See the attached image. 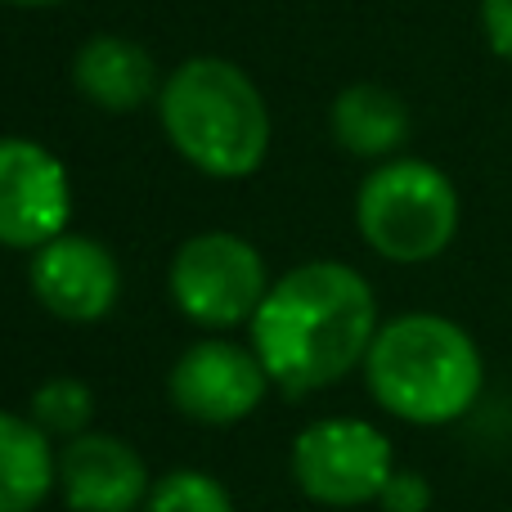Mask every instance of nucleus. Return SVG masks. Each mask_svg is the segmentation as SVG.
Wrapping results in <instances>:
<instances>
[{
    "instance_id": "nucleus-4",
    "label": "nucleus",
    "mask_w": 512,
    "mask_h": 512,
    "mask_svg": "<svg viewBox=\"0 0 512 512\" xmlns=\"http://www.w3.org/2000/svg\"><path fill=\"white\" fill-rule=\"evenodd\" d=\"M355 221L378 256L396 265H423L459 234V189L423 158H387L360 185Z\"/></svg>"
},
{
    "instance_id": "nucleus-13",
    "label": "nucleus",
    "mask_w": 512,
    "mask_h": 512,
    "mask_svg": "<svg viewBox=\"0 0 512 512\" xmlns=\"http://www.w3.org/2000/svg\"><path fill=\"white\" fill-rule=\"evenodd\" d=\"M59 486V454L36 423L0 409V512H32Z\"/></svg>"
},
{
    "instance_id": "nucleus-14",
    "label": "nucleus",
    "mask_w": 512,
    "mask_h": 512,
    "mask_svg": "<svg viewBox=\"0 0 512 512\" xmlns=\"http://www.w3.org/2000/svg\"><path fill=\"white\" fill-rule=\"evenodd\" d=\"M90 418H95V391L86 387L81 378H50L45 387H36L32 396V423L41 427L45 436H86Z\"/></svg>"
},
{
    "instance_id": "nucleus-11",
    "label": "nucleus",
    "mask_w": 512,
    "mask_h": 512,
    "mask_svg": "<svg viewBox=\"0 0 512 512\" xmlns=\"http://www.w3.org/2000/svg\"><path fill=\"white\" fill-rule=\"evenodd\" d=\"M72 81L86 95V104L104 108V113H131L144 99L162 95L158 86V63L131 36H90L72 59Z\"/></svg>"
},
{
    "instance_id": "nucleus-9",
    "label": "nucleus",
    "mask_w": 512,
    "mask_h": 512,
    "mask_svg": "<svg viewBox=\"0 0 512 512\" xmlns=\"http://www.w3.org/2000/svg\"><path fill=\"white\" fill-rule=\"evenodd\" d=\"M27 283L54 319L95 324L117 306L122 270H117L113 252L104 243L86 239V234H59V239L32 252Z\"/></svg>"
},
{
    "instance_id": "nucleus-3",
    "label": "nucleus",
    "mask_w": 512,
    "mask_h": 512,
    "mask_svg": "<svg viewBox=\"0 0 512 512\" xmlns=\"http://www.w3.org/2000/svg\"><path fill=\"white\" fill-rule=\"evenodd\" d=\"M158 117L185 162L216 180L252 176L270 153V108L230 59H189L162 81Z\"/></svg>"
},
{
    "instance_id": "nucleus-16",
    "label": "nucleus",
    "mask_w": 512,
    "mask_h": 512,
    "mask_svg": "<svg viewBox=\"0 0 512 512\" xmlns=\"http://www.w3.org/2000/svg\"><path fill=\"white\" fill-rule=\"evenodd\" d=\"M382 512H427L432 508V486L418 472H391V481L378 495Z\"/></svg>"
},
{
    "instance_id": "nucleus-15",
    "label": "nucleus",
    "mask_w": 512,
    "mask_h": 512,
    "mask_svg": "<svg viewBox=\"0 0 512 512\" xmlns=\"http://www.w3.org/2000/svg\"><path fill=\"white\" fill-rule=\"evenodd\" d=\"M144 512H234L230 490L216 477L198 468H176L162 481H153L149 499H144Z\"/></svg>"
},
{
    "instance_id": "nucleus-8",
    "label": "nucleus",
    "mask_w": 512,
    "mask_h": 512,
    "mask_svg": "<svg viewBox=\"0 0 512 512\" xmlns=\"http://www.w3.org/2000/svg\"><path fill=\"white\" fill-rule=\"evenodd\" d=\"M270 373L256 360L252 346L225 342V337H207L194 342L176 364H171V405L194 423H243L248 414H256V405L270 391Z\"/></svg>"
},
{
    "instance_id": "nucleus-17",
    "label": "nucleus",
    "mask_w": 512,
    "mask_h": 512,
    "mask_svg": "<svg viewBox=\"0 0 512 512\" xmlns=\"http://www.w3.org/2000/svg\"><path fill=\"white\" fill-rule=\"evenodd\" d=\"M481 27L490 50L512 63V0H481Z\"/></svg>"
},
{
    "instance_id": "nucleus-5",
    "label": "nucleus",
    "mask_w": 512,
    "mask_h": 512,
    "mask_svg": "<svg viewBox=\"0 0 512 512\" xmlns=\"http://www.w3.org/2000/svg\"><path fill=\"white\" fill-rule=\"evenodd\" d=\"M171 301L203 328H234L261 310L270 279L265 261L239 234H194L171 256Z\"/></svg>"
},
{
    "instance_id": "nucleus-18",
    "label": "nucleus",
    "mask_w": 512,
    "mask_h": 512,
    "mask_svg": "<svg viewBox=\"0 0 512 512\" xmlns=\"http://www.w3.org/2000/svg\"><path fill=\"white\" fill-rule=\"evenodd\" d=\"M5 5H18V9H50V5H63V0H5Z\"/></svg>"
},
{
    "instance_id": "nucleus-10",
    "label": "nucleus",
    "mask_w": 512,
    "mask_h": 512,
    "mask_svg": "<svg viewBox=\"0 0 512 512\" xmlns=\"http://www.w3.org/2000/svg\"><path fill=\"white\" fill-rule=\"evenodd\" d=\"M59 490L72 512H135L153 486L131 445L108 432H86L63 445Z\"/></svg>"
},
{
    "instance_id": "nucleus-2",
    "label": "nucleus",
    "mask_w": 512,
    "mask_h": 512,
    "mask_svg": "<svg viewBox=\"0 0 512 512\" xmlns=\"http://www.w3.org/2000/svg\"><path fill=\"white\" fill-rule=\"evenodd\" d=\"M364 382L387 414L405 423H454L481 396L486 364L468 328L445 315H396L378 328L364 355Z\"/></svg>"
},
{
    "instance_id": "nucleus-12",
    "label": "nucleus",
    "mask_w": 512,
    "mask_h": 512,
    "mask_svg": "<svg viewBox=\"0 0 512 512\" xmlns=\"http://www.w3.org/2000/svg\"><path fill=\"white\" fill-rule=\"evenodd\" d=\"M333 140L355 158H391L409 140V108L396 90L355 81L333 99Z\"/></svg>"
},
{
    "instance_id": "nucleus-1",
    "label": "nucleus",
    "mask_w": 512,
    "mask_h": 512,
    "mask_svg": "<svg viewBox=\"0 0 512 512\" xmlns=\"http://www.w3.org/2000/svg\"><path fill=\"white\" fill-rule=\"evenodd\" d=\"M378 328V301L360 270L306 261L270 283L252 315V351L274 387L306 396L364 364Z\"/></svg>"
},
{
    "instance_id": "nucleus-7",
    "label": "nucleus",
    "mask_w": 512,
    "mask_h": 512,
    "mask_svg": "<svg viewBox=\"0 0 512 512\" xmlns=\"http://www.w3.org/2000/svg\"><path fill=\"white\" fill-rule=\"evenodd\" d=\"M72 216V185L45 144L0 135V248L36 252Z\"/></svg>"
},
{
    "instance_id": "nucleus-6",
    "label": "nucleus",
    "mask_w": 512,
    "mask_h": 512,
    "mask_svg": "<svg viewBox=\"0 0 512 512\" xmlns=\"http://www.w3.org/2000/svg\"><path fill=\"white\" fill-rule=\"evenodd\" d=\"M396 472L391 441L364 418H324L310 423L292 445V477L301 495L324 508L378 504Z\"/></svg>"
}]
</instances>
